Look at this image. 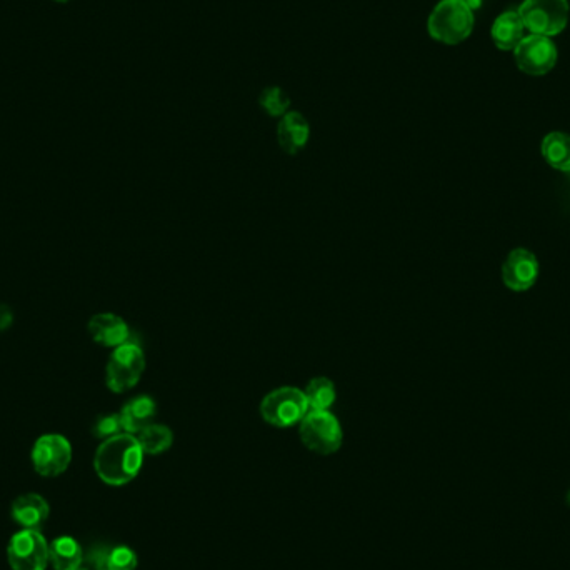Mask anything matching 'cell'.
<instances>
[{
  "label": "cell",
  "mask_w": 570,
  "mask_h": 570,
  "mask_svg": "<svg viewBox=\"0 0 570 570\" xmlns=\"http://www.w3.org/2000/svg\"><path fill=\"white\" fill-rule=\"evenodd\" d=\"M7 560L12 570H45L50 564L49 542L40 530L22 529L9 540Z\"/></svg>",
  "instance_id": "7"
},
{
  "label": "cell",
  "mask_w": 570,
  "mask_h": 570,
  "mask_svg": "<svg viewBox=\"0 0 570 570\" xmlns=\"http://www.w3.org/2000/svg\"><path fill=\"white\" fill-rule=\"evenodd\" d=\"M57 2H65V0H57Z\"/></svg>",
  "instance_id": "26"
},
{
  "label": "cell",
  "mask_w": 570,
  "mask_h": 570,
  "mask_svg": "<svg viewBox=\"0 0 570 570\" xmlns=\"http://www.w3.org/2000/svg\"><path fill=\"white\" fill-rule=\"evenodd\" d=\"M145 370V355L134 342L115 347L105 367V384L115 394H122L139 384Z\"/></svg>",
  "instance_id": "4"
},
{
  "label": "cell",
  "mask_w": 570,
  "mask_h": 570,
  "mask_svg": "<svg viewBox=\"0 0 570 570\" xmlns=\"http://www.w3.org/2000/svg\"><path fill=\"white\" fill-rule=\"evenodd\" d=\"M557 47L550 37L530 34L520 40L514 49L515 64L524 74L539 75L549 74L557 64Z\"/></svg>",
  "instance_id": "8"
},
{
  "label": "cell",
  "mask_w": 570,
  "mask_h": 570,
  "mask_svg": "<svg viewBox=\"0 0 570 570\" xmlns=\"http://www.w3.org/2000/svg\"><path fill=\"white\" fill-rule=\"evenodd\" d=\"M79 570H87V569H79Z\"/></svg>",
  "instance_id": "27"
},
{
  "label": "cell",
  "mask_w": 570,
  "mask_h": 570,
  "mask_svg": "<svg viewBox=\"0 0 570 570\" xmlns=\"http://www.w3.org/2000/svg\"><path fill=\"white\" fill-rule=\"evenodd\" d=\"M310 410H329L335 402V385L327 377H315L304 390Z\"/></svg>",
  "instance_id": "19"
},
{
  "label": "cell",
  "mask_w": 570,
  "mask_h": 570,
  "mask_svg": "<svg viewBox=\"0 0 570 570\" xmlns=\"http://www.w3.org/2000/svg\"><path fill=\"white\" fill-rule=\"evenodd\" d=\"M309 135V122L300 112H287L284 117H280L277 140L285 154H299L309 142Z\"/></svg>",
  "instance_id": "13"
},
{
  "label": "cell",
  "mask_w": 570,
  "mask_h": 570,
  "mask_svg": "<svg viewBox=\"0 0 570 570\" xmlns=\"http://www.w3.org/2000/svg\"><path fill=\"white\" fill-rule=\"evenodd\" d=\"M137 554L127 545H117L110 549L107 559V570H135L137 569Z\"/></svg>",
  "instance_id": "21"
},
{
  "label": "cell",
  "mask_w": 570,
  "mask_h": 570,
  "mask_svg": "<svg viewBox=\"0 0 570 570\" xmlns=\"http://www.w3.org/2000/svg\"><path fill=\"white\" fill-rule=\"evenodd\" d=\"M462 2H464L470 10L480 9L482 4H484V0H462Z\"/></svg>",
  "instance_id": "24"
},
{
  "label": "cell",
  "mask_w": 570,
  "mask_h": 570,
  "mask_svg": "<svg viewBox=\"0 0 570 570\" xmlns=\"http://www.w3.org/2000/svg\"><path fill=\"white\" fill-rule=\"evenodd\" d=\"M105 570H107V569H105Z\"/></svg>",
  "instance_id": "28"
},
{
  "label": "cell",
  "mask_w": 570,
  "mask_h": 570,
  "mask_svg": "<svg viewBox=\"0 0 570 570\" xmlns=\"http://www.w3.org/2000/svg\"><path fill=\"white\" fill-rule=\"evenodd\" d=\"M299 435L307 449L320 455L334 454L344 439L339 419L329 410H309L300 420Z\"/></svg>",
  "instance_id": "3"
},
{
  "label": "cell",
  "mask_w": 570,
  "mask_h": 570,
  "mask_svg": "<svg viewBox=\"0 0 570 570\" xmlns=\"http://www.w3.org/2000/svg\"><path fill=\"white\" fill-rule=\"evenodd\" d=\"M259 105L270 117H284L289 112L290 97L280 87L272 85L260 92Z\"/></svg>",
  "instance_id": "20"
},
{
  "label": "cell",
  "mask_w": 570,
  "mask_h": 570,
  "mask_svg": "<svg viewBox=\"0 0 570 570\" xmlns=\"http://www.w3.org/2000/svg\"><path fill=\"white\" fill-rule=\"evenodd\" d=\"M109 547L105 545H95L92 549L87 550L84 554L85 564L94 567L95 570L107 569V559H109Z\"/></svg>",
  "instance_id": "23"
},
{
  "label": "cell",
  "mask_w": 570,
  "mask_h": 570,
  "mask_svg": "<svg viewBox=\"0 0 570 570\" xmlns=\"http://www.w3.org/2000/svg\"><path fill=\"white\" fill-rule=\"evenodd\" d=\"M124 425L120 414H107L100 415L99 419L95 420L92 425V434L100 440H107L115 435L124 434Z\"/></svg>",
  "instance_id": "22"
},
{
  "label": "cell",
  "mask_w": 570,
  "mask_h": 570,
  "mask_svg": "<svg viewBox=\"0 0 570 570\" xmlns=\"http://www.w3.org/2000/svg\"><path fill=\"white\" fill-rule=\"evenodd\" d=\"M539 260L532 250L514 249L502 264V282L514 292L532 289L539 277Z\"/></svg>",
  "instance_id": "10"
},
{
  "label": "cell",
  "mask_w": 570,
  "mask_h": 570,
  "mask_svg": "<svg viewBox=\"0 0 570 570\" xmlns=\"http://www.w3.org/2000/svg\"><path fill=\"white\" fill-rule=\"evenodd\" d=\"M119 414L125 432L135 435L145 425L152 424V419L157 414V404L149 395H137L122 407Z\"/></svg>",
  "instance_id": "14"
},
{
  "label": "cell",
  "mask_w": 570,
  "mask_h": 570,
  "mask_svg": "<svg viewBox=\"0 0 570 570\" xmlns=\"http://www.w3.org/2000/svg\"><path fill=\"white\" fill-rule=\"evenodd\" d=\"M474 22V10L462 0H440L427 19V32L440 44H462L472 34Z\"/></svg>",
  "instance_id": "2"
},
{
  "label": "cell",
  "mask_w": 570,
  "mask_h": 570,
  "mask_svg": "<svg viewBox=\"0 0 570 570\" xmlns=\"http://www.w3.org/2000/svg\"><path fill=\"white\" fill-rule=\"evenodd\" d=\"M524 30V22L520 19L519 12L509 10L495 19L490 35L497 49L514 50L520 40L524 39Z\"/></svg>",
  "instance_id": "15"
},
{
  "label": "cell",
  "mask_w": 570,
  "mask_h": 570,
  "mask_svg": "<svg viewBox=\"0 0 570 570\" xmlns=\"http://www.w3.org/2000/svg\"><path fill=\"white\" fill-rule=\"evenodd\" d=\"M72 462V445L64 435L45 434L35 440L32 465L42 477H57L69 469Z\"/></svg>",
  "instance_id": "9"
},
{
  "label": "cell",
  "mask_w": 570,
  "mask_h": 570,
  "mask_svg": "<svg viewBox=\"0 0 570 570\" xmlns=\"http://www.w3.org/2000/svg\"><path fill=\"white\" fill-rule=\"evenodd\" d=\"M545 162L559 172H570V135L564 132H550L540 145Z\"/></svg>",
  "instance_id": "17"
},
{
  "label": "cell",
  "mask_w": 570,
  "mask_h": 570,
  "mask_svg": "<svg viewBox=\"0 0 570 570\" xmlns=\"http://www.w3.org/2000/svg\"><path fill=\"white\" fill-rule=\"evenodd\" d=\"M10 515L22 529L40 530L49 519L50 507L42 495L24 494L12 502Z\"/></svg>",
  "instance_id": "12"
},
{
  "label": "cell",
  "mask_w": 570,
  "mask_h": 570,
  "mask_svg": "<svg viewBox=\"0 0 570 570\" xmlns=\"http://www.w3.org/2000/svg\"><path fill=\"white\" fill-rule=\"evenodd\" d=\"M309 410L304 390L295 387H279L265 395L260 402L262 419L280 429L300 424Z\"/></svg>",
  "instance_id": "5"
},
{
  "label": "cell",
  "mask_w": 570,
  "mask_h": 570,
  "mask_svg": "<svg viewBox=\"0 0 570 570\" xmlns=\"http://www.w3.org/2000/svg\"><path fill=\"white\" fill-rule=\"evenodd\" d=\"M530 34L554 37L569 22L567 0H524L517 10Z\"/></svg>",
  "instance_id": "6"
},
{
  "label": "cell",
  "mask_w": 570,
  "mask_h": 570,
  "mask_svg": "<svg viewBox=\"0 0 570 570\" xmlns=\"http://www.w3.org/2000/svg\"><path fill=\"white\" fill-rule=\"evenodd\" d=\"M90 337L95 344L102 347H119V345L129 342L130 330L129 325L119 315L110 314V312H102L89 320Z\"/></svg>",
  "instance_id": "11"
},
{
  "label": "cell",
  "mask_w": 570,
  "mask_h": 570,
  "mask_svg": "<svg viewBox=\"0 0 570 570\" xmlns=\"http://www.w3.org/2000/svg\"><path fill=\"white\" fill-rule=\"evenodd\" d=\"M144 462V450L139 445L135 435H115L110 439L102 440L99 449L95 452L94 469L99 479L105 484H129L137 477Z\"/></svg>",
  "instance_id": "1"
},
{
  "label": "cell",
  "mask_w": 570,
  "mask_h": 570,
  "mask_svg": "<svg viewBox=\"0 0 570 570\" xmlns=\"http://www.w3.org/2000/svg\"><path fill=\"white\" fill-rule=\"evenodd\" d=\"M135 439L139 440L144 454L159 455L172 447L174 434L167 425L152 422V424L145 425L144 429H140L135 434Z\"/></svg>",
  "instance_id": "18"
},
{
  "label": "cell",
  "mask_w": 570,
  "mask_h": 570,
  "mask_svg": "<svg viewBox=\"0 0 570 570\" xmlns=\"http://www.w3.org/2000/svg\"><path fill=\"white\" fill-rule=\"evenodd\" d=\"M567 504L570 505V490H569V494H567Z\"/></svg>",
  "instance_id": "25"
},
{
  "label": "cell",
  "mask_w": 570,
  "mask_h": 570,
  "mask_svg": "<svg viewBox=\"0 0 570 570\" xmlns=\"http://www.w3.org/2000/svg\"><path fill=\"white\" fill-rule=\"evenodd\" d=\"M49 560L55 570H79L84 564V550L74 537L62 535L50 542Z\"/></svg>",
  "instance_id": "16"
}]
</instances>
